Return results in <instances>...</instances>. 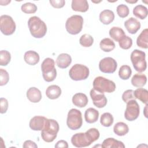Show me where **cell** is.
Instances as JSON below:
<instances>
[{
    "label": "cell",
    "mask_w": 148,
    "mask_h": 148,
    "mask_svg": "<svg viewBox=\"0 0 148 148\" xmlns=\"http://www.w3.org/2000/svg\"><path fill=\"white\" fill-rule=\"evenodd\" d=\"M59 128V124L57 121L54 119H46L41 131L42 139L46 142H53L57 137Z\"/></svg>",
    "instance_id": "1"
},
{
    "label": "cell",
    "mask_w": 148,
    "mask_h": 148,
    "mask_svg": "<svg viewBox=\"0 0 148 148\" xmlns=\"http://www.w3.org/2000/svg\"><path fill=\"white\" fill-rule=\"evenodd\" d=\"M28 25L31 35L35 38H43L47 32V26L44 21L37 16L31 17Z\"/></svg>",
    "instance_id": "2"
},
{
    "label": "cell",
    "mask_w": 148,
    "mask_h": 148,
    "mask_svg": "<svg viewBox=\"0 0 148 148\" xmlns=\"http://www.w3.org/2000/svg\"><path fill=\"white\" fill-rule=\"evenodd\" d=\"M42 76L47 82L53 81L57 76V71L55 68V62L53 59L45 58L41 64Z\"/></svg>",
    "instance_id": "3"
},
{
    "label": "cell",
    "mask_w": 148,
    "mask_h": 148,
    "mask_svg": "<svg viewBox=\"0 0 148 148\" xmlns=\"http://www.w3.org/2000/svg\"><path fill=\"white\" fill-rule=\"evenodd\" d=\"M93 88L101 92H113L116 90L115 83L102 76L96 77L92 83Z\"/></svg>",
    "instance_id": "4"
},
{
    "label": "cell",
    "mask_w": 148,
    "mask_h": 148,
    "mask_svg": "<svg viewBox=\"0 0 148 148\" xmlns=\"http://www.w3.org/2000/svg\"><path fill=\"white\" fill-rule=\"evenodd\" d=\"M146 54L144 51L135 49L131 54L130 58L135 71L138 72H144L147 68Z\"/></svg>",
    "instance_id": "5"
},
{
    "label": "cell",
    "mask_w": 148,
    "mask_h": 148,
    "mask_svg": "<svg viewBox=\"0 0 148 148\" xmlns=\"http://www.w3.org/2000/svg\"><path fill=\"white\" fill-rule=\"evenodd\" d=\"M83 18L80 15H73L69 17L65 23L67 32L71 35L78 34L82 29Z\"/></svg>",
    "instance_id": "6"
},
{
    "label": "cell",
    "mask_w": 148,
    "mask_h": 148,
    "mask_svg": "<svg viewBox=\"0 0 148 148\" xmlns=\"http://www.w3.org/2000/svg\"><path fill=\"white\" fill-rule=\"evenodd\" d=\"M83 124L82 113L76 109H71L68 113L66 124L72 130L79 129Z\"/></svg>",
    "instance_id": "7"
},
{
    "label": "cell",
    "mask_w": 148,
    "mask_h": 148,
    "mask_svg": "<svg viewBox=\"0 0 148 148\" xmlns=\"http://www.w3.org/2000/svg\"><path fill=\"white\" fill-rule=\"evenodd\" d=\"M89 69L86 66L76 64L70 69L69 75L71 79L75 81L86 79L89 76Z\"/></svg>",
    "instance_id": "8"
},
{
    "label": "cell",
    "mask_w": 148,
    "mask_h": 148,
    "mask_svg": "<svg viewBox=\"0 0 148 148\" xmlns=\"http://www.w3.org/2000/svg\"><path fill=\"white\" fill-rule=\"evenodd\" d=\"M16 24L12 17L4 14L0 17V29L5 35H12L16 30Z\"/></svg>",
    "instance_id": "9"
},
{
    "label": "cell",
    "mask_w": 148,
    "mask_h": 148,
    "mask_svg": "<svg viewBox=\"0 0 148 148\" xmlns=\"http://www.w3.org/2000/svg\"><path fill=\"white\" fill-rule=\"evenodd\" d=\"M139 106L135 99L131 100L127 103L126 109L124 112L125 119L128 121L136 120L139 114Z\"/></svg>",
    "instance_id": "10"
},
{
    "label": "cell",
    "mask_w": 148,
    "mask_h": 148,
    "mask_svg": "<svg viewBox=\"0 0 148 148\" xmlns=\"http://www.w3.org/2000/svg\"><path fill=\"white\" fill-rule=\"evenodd\" d=\"M117 67V64L116 61L110 57L102 59L99 63V70L105 73H112L114 72Z\"/></svg>",
    "instance_id": "11"
},
{
    "label": "cell",
    "mask_w": 148,
    "mask_h": 148,
    "mask_svg": "<svg viewBox=\"0 0 148 148\" xmlns=\"http://www.w3.org/2000/svg\"><path fill=\"white\" fill-rule=\"evenodd\" d=\"M71 143L76 147H87L92 143L86 134L83 132L74 134L71 138Z\"/></svg>",
    "instance_id": "12"
},
{
    "label": "cell",
    "mask_w": 148,
    "mask_h": 148,
    "mask_svg": "<svg viewBox=\"0 0 148 148\" xmlns=\"http://www.w3.org/2000/svg\"><path fill=\"white\" fill-rule=\"evenodd\" d=\"M93 104L98 108L105 107L107 104V98L103 92H99L94 88L91 89L90 92Z\"/></svg>",
    "instance_id": "13"
},
{
    "label": "cell",
    "mask_w": 148,
    "mask_h": 148,
    "mask_svg": "<svg viewBox=\"0 0 148 148\" xmlns=\"http://www.w3.org/2000/svg\"><path fill=\"white\" fill-rule=\"evenodd\" d=\"M46 120V118L42 116H34L29 121V127L34 131H42L45 125Z\"/></svg>",
    "instance_id": "14"
},
{
    "label": "cell",
    "mask_w": 148,
    "mask_h": 148,
    "mask_svg": "<svg viewBox=\"0 0 148 148\" xmlns=\"http://www.w3.org/2000/svg\"><path fill=\"white\" fill-rule=\"evenodd\" d=\"M124 26L129 33L135 34L140 29V23L137 19L130 17L124 22Z\"/></svg>",
    "instance_id": "15"
},
{
    "label": "cell",
    "mask_w": 148,
    "mask_h": 148,
    "mask_svg": "<svg viewBox=\"0 0 148 148\" xmlns=\"http://www.w3.org/2000/svg\"><path fill=\"white\" fill-rule=\"evenodd\" d=\"M72 62V58L71 56L66 53H61L58 55L56 60L57 65L61 68H66Z\"/></svg>",
    "instance_id": "16"
},
{
    "label": "cell",
    "mask_w": 148,
    "mask_h": 148,
    "mask_svg": "<svg viewBox=\"0 0 148 148\" xmlns=\"http://www.w3.org/2000/svg\"><path fill=\"white\" fill-rule=\"evenodd\" d=\"M27 97L30 102L37 103L42 99V93L38 88L34 87H30L27 91Z\"/></svg>",
    "instance_id": "17"
},
{
    "label": "cell",
    "mask_w": 148,
    "mask_h": 148,
    "mask_svg": "<svg viewBox=\"0 0 148 148\" xmlns=\"http://www.w3.org/2000/svg\"><path fill=\"white\" fill-rule=\"evenodd\" d=\"M88 98L83 93L79 92L75 94L72 97V102L77 107L83 108L88 103Z\"/></svg>",
    "instance_id": "18"
},
{
    "label": "cell",
    "mask_w": 148,
    "mask_h": 148,
    "mask_svg": "<svg viewBox=\"0 0 148 148\" xmlns=\"http://www.w3.org/2000/svg\"><path fill=\"white\" fill-rule=\"evenodd\" d=\"M24 59L28 65H35L39 61V56L37 52L33 50H29L25 53Z\"/></svg>",
    "instance_id": "19"
},
{
    "label": "cell",
    "mask_w": 148,
    "mask_h": 148,
    "mask_svg": "<svg viewBox=\"0 0 148 148\" xmlns=\"http://www.w3.org/2000/svg\"><path fill=\"white\" fill-rule=\"evenodd\" d=\"M71 7L74 11L86 12L88 10L89 5L86 0H73Z\"/></svg>",
    "instance_id": "20"
},
{
    "label": "cell",
    "mask_w": 148,
    "mask_h": 148,
    "mask_svg": "<svg viewBox=\"0 0 148 148\" xmlns=\"http://www.w3.org/2000/svg\"><path fill=\"white\" fill-rule=\"evenodd\" d=\"M114 19V14L113 11L109 9H106L102 11L99 14L100 21L105 24L108 25L110 24Z\"/></svg>",
    "instance_id": "21"
},
{
    "label": "cell",
    "mask_w": 148,
    "mask_h": 148,
    "mask_svg": "<svg viewBox=\"0 0 148 148\" xmlns=\"http://www.w3.org/2000/svg\"><path fill=\"white\" fill-rule=\"evenodd\" d=\"M103 148H124V144L119 140L113 138H108L105 139L102 144Z\"/></svg>",
    "instance_id": "22"
},
{
    "label": "cell",
    "mask_w": 148,
    "mask_h": 148,
    "mask_svg": "<svg viewBox=\"0 0 148 148\" xmlns=\"http://www.w3.org/2000/svg\"><path fill=\"white\" fill-rule=\"evenodd\" d=\"M61 94V89L57 85H51L49 86L46 90L47 97L51 99L58 98Z\"/></svg>",
    "instance_id": "23"
},
{
    "label": "cell",
    "mask_w": 148,
    "mask_h": 148,
    "mask_svg": "<svg viewBox=\"0 0 148 148\" xmlns=\"http://www.w3.org/2000/svg\"><path fill=\"white\" fill-rule=\"evenodd\" d=\"M99 117V112L94 108H90L86 109L84 113V119L88 123H94L96 122Z\"/></svg>",
    "instance_id": "24"
},
{
    "label": "cell",
    "mask_w": 148,
    "mask_h": 148,
    "mask_svg": "<svg viewBox=\"0 0 148 148\" xmlns=\"http://www.w3.org/2000/svg\"><path fill=\"white\" fill-rule=\"evenodd\" d=\"M148 29L146 28L143 29L136 39V44L138 46L142 49H147L148 47Z\"/></svg>",
    "instance_id": "25"
},
{
    "label": "cell",
    "mask_w": 148,
    "mask_h": 148,
    "mask_svg": "<svg viewBox=\"0 0 148 148\" xmlns=\"http://www.w3.org/2000/svg\"><path fill=\"white\" fill-rule=\"evenodd\" d=\"M147 82L146 76L142 73L135 74L131 79L132 84L136 87H143Z\"/></svg>",
    "instance_id": "26"
},
{
    "label": "cell",
    "mask_w": 148,
    "mask_h": 148,
    "mask_svg": "<svg viewBox=\"0 0 148 148\" xmlns=\"http://www.w3.org/2000/svg\"><path fill=\"white\" fill-rule=\"evenodd\" d=\"M99 46L102 51L105 52H110L115 48V44L111 39L106 38L101 40Z\"/></svg>",
    "instance_id": "27"
},
{
    "label": "cell",
    "mask_w": 148,
    "mask_h": 148,
    "mask_svg": "<svg viewBox=\"0 0 148 148\" xmlns=\"http://www.w3.org/2000/svg\"><path fill=\"white\" fill-rule=\"evenodd\" d=\"M109 34L110 36L116 42H119L124 36L125 35L123 29L118 27H113L111 28L109 30Z\"/></svg>",
    "instance_id": "28"
},
{
    "label": "cell",
    "mask_w": 148,
    "mask_h": 148,
    "mask_svg": "<svg viewBox=\"0 0 148 148\" xmlns=\"http://www.w3.org/2000/svg\"><path fill=\"white\" fill-rule=\"evenodd\" d=\"M134 96L135 98L138 99L143 103L146 105L148 102V91L146 89L143 88H138L136 89L134 92Z\"/></svg>",
    "instance_id": "29"
},
{
    "label": "cell",
    "mask_w": 148,
    "mask_h": 148,
    "mask_svg": "<svg viewBox=\"0 0 148 148\" xmlns=\"http://www.w3.org/2000/svg\"><path fill=\"white\" fill-rule=\"evenodd\" d=\"M113 131L118 136H124L128 132L129 128L125 123L118 122L114 125Z\"/></svg>",
    "instance_id": "30"
},
{
    "label": "cell",
    "mask_w": 148,
    "mask_h": 148,
    "mask_svg": "<svg viewBox=\"0 0 148 148\" xmlns=\"http://www.w3.org/2000/svg\"><path fill=\"white\" fill-rule=\"evenodd\" d=\"M147 8L142 5H136L133 9V14L141 20L145 19L147 17Z\"/></svg>",
    "instance_id": "31"
},
{
    "label": "cell",
    "mask_w": 148,
    "mask_h": 148,
    "mask_svg": "<svg viewBox=\"0 0 148 148\" xmlns=\"http://www.w3.org/2000/svg\"><path fill=\"white\" fill-rule=\"evenodd\" d=\"M132 73V70L130 66L127 65H122L119 71V76L123 80L128 79Z\"/></svg>",
    "instance_id": "32"
},
{
    "label": "cell",
    "mask_w": 148,
    "mask_h": 148,
    "mask_svg": "<svg viewBox=\"0 0 148 148\" xmlns=\"http://www.w3.org/2000/svg\"><path fill=\"white\" fill-rule=\"evenodd\" d=\"M113 116L108 112L103 113L100 118V123L104 127H110L113 123Z\"/></svg>",
    "instance_id": "33"
},
{
    "label": "cell",
    "mask_w": 148,
    "mask_h": 148,
    "mask_svg": "<svg viewBox=\"0 0 148 148\" xmlns=\"http://www.w3.org/2000/svg\"><path fill=\"white\" fill-rule=\"evenodd\" d=\"M94 42V39L91 35L85 34L81 36L79 39L80 44L85 47H88L92 46Z\"/></svg>",
    "instance_id": "34"
},
{
    "label": "cell",
    "mask_w": 148,
    "mask_h": 148,
    "mask_svg": "<svg viewBox=\"0 0 148 148\" xmlns=\"http://www.w3.org/2000/svg\"><path fill=\"white\" fill-rule=\"evenodd\" d=\"M11 55L7 50H1L0 51V65L6 66L10 61Z\"/></svg>",
    "instance_id": "35"
},
{
    "label": "cell",
    "mask_w": 148,
    "mask_h": 148,
    "mask_svg": "<svg viewBox=\"0 0 148 148\" xmlns=\"http://www.w3.org/2000/svg\"><path fill=\"white\" fill-rule=\"evenodd\" d=\"M21 9L25 13H34L37 10V6L33 3L27 2L21 5Z\"/></svg>",
    "instance_id": "36"
},
{
    "label": "cell",
    "mask_w": 148,
    "mask_h": 148,
    "mask_svg": "<svg viewBox=\"0 0 148 148\" xmlns=\"http://www.w3.org/2000/svg\"><path fill=\"white\" fill-rule=\"evenodd\" d=\"M120 47L125 50L129 49L132 45V39L128 36H124L119 42Z\"/></svg>",
    "instance_id": "37"
},
{
    "label": "cell",
    "mask_w": 148,
    "mask_h": 148,
    "mask_svg": "<svg viewBox=\"0 0 148 148\" xmlns=\"http://www.w3.org/2000/svg\"><path fill=\"white\" fill-rule=\"evenodd\" d=\"M85 133L92 143L98 140L100 135L99 131L95 128H91L88 130Z\"/></svg>",
    "instance_id": "38"
},
{
    "label": "cell",
    "mask_w": 148,
    "mask_h": 148,
    "mask_svg": "<svg viewBox=\"0 0 148 148\" xmlns=\"http://www.w3.org/2000/svg\"><path fill=\"white\" fill-rule=\"evenodd\" d=\"M116 10L118 16L121 18L126 17L127 16H128L130 13L128 7L124 4H121L117 6Z\"/></svg>",
    "instance_id": "39"
},
{
    "label": "cell",
    "mask_w": 148,
    "mask_h": 148,
    "mask_svg": "<svg viewBox=\"0 0 148 148\" xmlns=\"http://www.w3.org/2000/svg\"><path fill=\"white\" fill-rule=\"evenodd\" d=\"M134 91L132 90H127L125 91L122 95V99L125 102L127 103L131 100L135 99V97L134 94Z\"/></svg>",
    "instance_id": "40"
},
{
    "label": "cell",
    "mask_w": 148,
    "mask_h": 148,
    "mask_svg": "<svg viewBox=\"0 0 148 148\" xmlns=\"http://www.w3.org/2000/svg\"><path fill=\"white\" fill-rule=\"evenodd\" d=\"M0 85L3 86L6 84L9 80V75L8 72L3 69H0Z\"/></svg>",
    "instance_id": "41"
},
{
    "label": "cell",
    "mask_w": 148,
    "mask_h": 148,
    "mask_svg": "<svg viewBox=\"0 0 148 148\" xmlns=\"http://www.w3.org/2000/svg\"><path fill=\"white\" fill-rule=\"evenodd\" d=\"M0 106H1V113L3 114L6 112L8 108V101L6 98H1L0 99Z\"/></svg>",
    "instance_id": "42"
},
{
    "label": "cell",
    "mask_w": 148,
    "mask_h": 148,
    "mask_svg": "<svg viewBox=\"0 0 148 148\" xmlns=\"http://www.w3.org/2000/svg\"><path fill=\"white\" fill-rule=\"evenodd\" d=\"M51 5L55 8H61L65 3L64 0H51L49 1Z\"/></svg>",
    "instance_id": "43"
},
{
    "label": "cell",
    "mask_w": 148,
    "mask_h": 148,
    "mask_svg": "<svg viewBox=\"0 0 148 148\" xmlns=\"http://www.w3.org/2000/svg\"><path fill=\"white\" fill-rule=\"evenodd\" d=\"M23 147L24 148H28V147H31V148H36L38 147L37 145L33 141L30 140H25L23 144Z\"/></svg>",
    "instance_id": "44"
},
{
    "label": "cell",
    "mask_w": 148,
    "mask_h": 148,
    "mask_svg": "<svg viewBox=\"0 0 148 148\" xmlns=\"http://www.w3.org/2000/svg\"><path fill=\"white\" fill-rule=\"evenodd\" d=\"M55 147H64L67 148L68 147V145L66 141L64 140H59L57 142V143L55 145Z\"/></svg>",
    "instance_id": "45"
},
{
    "label": "cell",
    "mask_w": 148,
    "mask_h": 148,
    "mask_svg": "<svg viewBox=\"0 0 148 148\" xmlns=\"http://www.w3.org/2000/svg\"><path fill=\"white\" fill-rule=\"evenodd\" d=\"M126 2H128V3H136L137 2V1H128V0H126Z\"/></svg>",
    "instance_id": "46"
}]
</instances>
